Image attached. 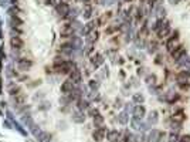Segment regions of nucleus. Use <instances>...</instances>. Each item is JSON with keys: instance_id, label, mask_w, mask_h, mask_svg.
<instances>
[{"instance_id": "1", "label": "nucleus", "mask_w": 190, "mask_h": 142, "mask_svg": "<svg viewBox=\"0 0 190 142\" xmlns=\"http://www.w3.org/2000/svg\"><path fill=\"white\" fill-rule=\"evenodd\" d=\"M163 137H165V134L160 132L159 129H152V132L149 134L148 139H149V142H159Z\"/></svg>"}, {"instance_id": "2", "label": "nucleus", "mask_w": 190, "mask_h": 142, "mask_svg": "<svg viewBox=\"0 0 190 142\" xmlns=\"http://www.w3.org/2000/svg\"><path fill=\"white\" fill-rule=\"evenodd\" d=\"M177 36H179V33L176 31L169 40H168V43H166V48H168V51H173L175 48H176V44H177Z\"/></svg>"}, {"instance_id": "3", "label": "nucleus", "mask_w": 190, "mask_h": 142, "mask_svg": "<svg viewBox=\"0 0 190 142\" xmlns=\"http://www.w3.org/2000/svg\"><path fill=\"white\" fill-rule=\"evenodd\" d=\"M185 54H186V48H185L183 46H177V47L172 51V57H173V60H179V58H182Z\"/></svg>"}, {"instance_id": "4", "label": "nucleus", "mask_w": 190, "mask_h": 142, "mask_svg": "<svg viewBox=\"0 0 190 142\" xmlns=\"http://www.w3.org/2000/svg\"><path fill=\"white\" fill-rule=\"evenodd\" d=\"M133 115H135L136 120H142L143 115H145V107H142V105L135 107V110H133Z\"/></svg>"}, {"instance_id": "5", "label": "nucleus", "mask_w": 190, "mask_h": 142, "mask_svg": "<svg viewBox=\"0 0 190 142\" xmlns=\"http://www.w3.org/2000/svg\"><path fill=\"white\" fill-rule=\"evenodd\" d=\"M104 135H105V129L104 128H98V129H95L94 134H92V137H94L95 141H102L104 139Z\"/></svg>"}, {"instance_id": "6", "label": "nucleus", "mask_w": 190, "mask_h": 142, "mask_svg": "<svg viewBox=\"0 0 190 142\" xmlns=\"http://www.w3.org/2000/svg\"><path fill=\"white\" fill-rule=\"evenodd\" d=\"M70 77H71V81L73 83H80V80H81V74H80L78 70H71Z\"/></svg>"}, {"instance_id": "7", "label": "nucleus", "mask_w": 190, "mask_h": 142, "mask_svg": "<svg viewBox=\"0 0 190 142\" xmlns=\"http://www.w3.org/2000/svg\"><path fill=\"white\" fill-rule=\"evenodd\" d=\"M169 33H170V28H169V26H163L159 31H158V36L160 37V38H163V37H168L169 36Z\"/></svg>"}, {"instance_id": "8", "label": "nucleus", "mask_w": 190, "mask_h": 142, "mask_svg": "<svg viewBox=\"0 0 190 142\" xmlns=\"http://www.w3.org/2000/svg\"><path fill=\"white\" fill-rule=\"evenodd\" d=\"M119 137H121V134H119L118 131H111V132H108V139L111 142H116L119 139Z\"/></svg>"}, {"instance_id": "9", "label": "nucleus", "mask_w": 190, "mask_h": 142, "mask_svg": "<svg viewBox=\"0 0 190 142\" xmlns=\"http://www.w3.org/2000/svg\"><path fill=\"white\" fill-rule=\"evenodd\" d=\"M185 118H186V117H185V114H183L182 111H179V112H176V114L173 115V122H177V124H182Z\"/></svg>"}, {"instance_id": "10", "label": "nucleus", "mask_w": 190, "mask_h": 142, "mask_svg": "<svg viewBox=\"0 0 190 142\" xmlns=\"http://www.w3.org/2000/svg\"><path fill=\"white\" fill-rule=\"evenodd\" d=\"M61 91H63V92H70V91H73V83H71V81H65V83L63 84V87H61Z\"/></svg>"}, {"instance_id": "11", "label": "nucleus", "mask_w": 190, "mask_h": 142, "mask_svg": "<svg viewBox=\"0 0 190 142\" xmlns=\"http://www.w3.org/2000/svg\"><path fill=\"white\" fill-rule=\"evenodd\" d=\"M68 6L65 4V3H61L60 6H58V13L60 14H63V16H65V14H68Z\"/></svg>"}, {"instance_id": "12", "label": "nucleus", "mask_w": 190, "mask_h": 142, "mask_svg": "<svg viewBox=\"0 0 190 142\" xmlns=\"http://www.w3.org/2000/svg\"><path fill=\"white\" fill-rule=\"evenodd\" d=\"M159 121V118H158V112L156 111H152L150 114H149V122L150 124H156Z\"/></svg>"}, {"instance_id": "13", "label": "nucleus", "mask_w": 190, "mask_h": 142, "mask_svg": "<svg viewBox=\"0 0 190 142\" xmlns=\"http://www.w3.org/2000/svg\"><path fill=\"white\" fill-rule=\"evenodd\" d=\"M163 26H165V24H163V20L160 18V20H158V21H156V24L153 26V30H156V31H159V30H160V28H162Z\"/></svg>"}, {"instance_id": "14", "label": "nucleus", "mask_w": 190, "mask_h": 142, "mask_svg": "<svg viewBox=\"0 0 190 142\" xmlns=\"http://www.w3.org/2000/svg\"><path fill=\"white\" fill-rule=\"evenodd\" d=\"M92 64H94L95 67H98L99 64H102V57H101V55H96V57H94V58H92Z\"/></svg>"}, {"instance_id": "15", "label": "nucleus", "mask_w": 190, "mask_h": 142, "mask_svg": "<svg viewBox=\"0 0 190 142\" xmlns=\"http://www.w3.org/2000/svg\"><path fill=\"white\" fill-rule=\"evenodd\" d=\"M74 120H75L77 122H82V121L85 120V117H82L81 114H78V112H77V114H74Z\"/></svg>"}, {"instance_id": "16", "label": "nucleus", "mask_w": 190, "mask_h": 142, "mask_svg": "<svg viewBox=\"0 0 190 142\" xmlns=\"http://www.w3.org/2000/svg\"><path fill=\"white\" fill-rule=\"evenodd\" d=\"M102 121H104V118H102L101 115H98V114H96V115H95V117H94V122H95V124H96V125H99V124H102Z\"/></svg>"}, {"instance_id": "17", "label": "nucleus", "mask_w": 190, "mask_h": 142, "mask_svg": "<svg viewBox=\"0 0 190 142\" xmlns=\"http://www.w3.org/2000/svg\"><path fill=\"white\" fill-rule=\"evenodd\" d=\"M146 81H148V84H155L156 83V77L155 75H148L146 77Z\"/></svg>"}, {"instance_id": "18", "label": "nucleus", "mask_w": 190, "mask_h": 142, "mask_svg": "<svg viewBox=\"0 0 190 142\" xmlns=\"http://www.w3.org/2000/svg\"><path fill=\"white\" fill-rule=\"evenodd\" d=\"M133 100L138 101V102H143L145 98H143V95H141V94H135V95H133Z\"/></svg>"}, {"instance_id": "19", "label": "nucleus", "mask_w": 190, "mask_h": 142, "mask_svg": "<svg viewBox=\"0 0 190 142\" xmlns=\"http://www.w3.org/2000/svg\"><path fill=\"white\" fill-rule=\"evenodd\" d=\"M126 121H128L126 114H121V115H119V122H121V124H126Z\"/></svg>"}, {"instance_id": "20", "label": "nucleus", "mask_w": 190, "mask_h": 142, "mask_svg": "<svg viewBox=\"0 0 190 142\" xmlns=\"http://www.w3.org/2000/svg\"><path fill=\"white\" fill-rule=\"evenodd\" d=\"M156 51V43H150L149 44V53H155Z\"/></svg>"}, {"instance_id": "21", "label": "nucleus", "mask_w": 190, "mask_h": 142, "mask_svg": "<svg viewBox=\"0 0 190 142\" xmlns=\"http://www.w3.org/2000/svg\"><path fill=\"white\" fill-rule=\"evenodd\" d=\"M179 142H190V135H183V137L179 139Z\"/></svg>"}, {"instance_id": "22", "label": "nucleus", "mask_w": 190, "mask_h": 142, "mask_svg": "<svg viewBox=\"0 0 190 142\" xmlns=\"http://www.w3.org/2000/svg\"><path fill=\"white\" fill-rule=\"evenodd\" d=\"M179 85H180V88H182V90H189V88H190L189 83H182V84H179Z\"/></svg>"}, {"instance_id": "23", "label": "nucleus", "mask_w": 190, "mask_h": 142, "mask_svg": "<svg viewBox=\"0 0 190 142\" xmlns=\"http://www.w3.org/2000/svg\"><path fill=\"white\" fill-rule=\"evenodd\" d=\"M172 129H173V131H179V129H180V124L173 122V124H172Z\"/></svg>"}, {"instance_id": "24", "label": "nucleus", "mask_w": 190, "mask_h": 142, "mask_svg": "<svg viewBox=\"0 0 190 142\" xmlns=\"http://www.w3.org/2000/svg\"><path fill=\"white\" fill-rule=\"evenodd\" d=\"M87 107H88L87 101H80V108H87Z\"/></svg>"}, {"instance_id": "25", "label": "nucleus", "mask_w": 190, "mask_h": 142, "mask_svg": "<svg viewBox=\"0 0 190 142\" xmlns=\"http://www.w3.org/2000/svg\"><path fill=\"white\" fill-rule=\"evenodd\" d=\"M162 63V55H158L156 57V64H160Z\"/></svg>"}, {"instance_id": "26", "label": "nucleus", "mask_w": 190, "mask_h": 142, "mask_svg": "<svg viewBox=\"0 0 190 142\" xmlns=\"http://www.w3.org/2000/svg\"><path fill=\"white\" fill-rule=\"evenodd\" d=\"M169 1H170V3H173V4H175V3H179V1H180V0H169Z\"/></svg>"}, {"instance_id": "27", "label": "nucleus", "mask_w": 190, "mask_h": 142, "mask_svg": "<svg viewBox=\"0 0 190 142\" xmlns=\"http://www.w3.org/2000/svg\"><path fill=\"white\" fill-rule=\"evenodd\" d=\"M142 1H145V0H142Z\"/></svg>"}]
</instances>
